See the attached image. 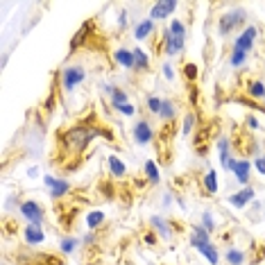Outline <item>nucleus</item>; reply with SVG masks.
Masks as SVG:
<instances>
[{
	"instance_id": "2",
	"label": "nucleus",
	"mask_w": 265,
	"mask_h": 265,
	"mask_svg": "<svg viewBox=\"0 0 265 265\" xmlns=\"http://www.w3.org/2000/svg\"><path fill=\"white\" fill-rule=\"evenodd\" d=\"M245 21H247V11L240 9V7L233 11H227V14H222V16L217 18V32H220V37H229V34H231L233 30H238Z\"/></svg>"
},
{
	"instance_id": "23",
	"label": "nucleus",
	"mask_w": 265,
	"mask_h": 265,
	"mask_svg": "<svg viewBox=\"0 0 265 265\" xmlns=\"http://www.w3.org/2000/svg\"><path fill=\"white\" fill-rule=\"evenodd\" d=\"M197 252H200V254L204 256V259H207L211 265H217V263H220V254H217V247H215L213 243H209V245H204V247H200Z\"/></svg>"
},
{
	"instance_id": "10",
	"label": "nucleus",
	"mask_w": 265,
	"mask_h": 265,
	"mask_svg": "<svg viewBox=\"0 0 265 265\" xmlns=\"http://www.w3.org/2000/svg\"><path fill=\"white\" fill-rule=\"evenodd\" d=\"M256 197V191L252 188V186H245L243 191H238V193H233V195H229V207H233V209H243V207H247L249 202L254 200Z\"/></svg>"
},
{
	"instance_id": "22",
	"label": "nucleus",
	"mask_w": 265,
	"mask_h": 265,
	"mask_svg": "<svg viewBox=\"0 0 265 265\" xmlns=\"http://www.w3.org/2000/svg\"><path fill=\"white\" fill-rule=\"evenodd\" d=\"M245 91H247V96L254 98V100H265V84L261 80H249Z\"/></svg>"
},
{
	"instance_id": "26",
	"label": "nucleus",
	"mask_w": 265,
	"mask_h": 265,
	"mask_svg": "<svg viewBox=\"0 0 265 265\" xmlns=\"http://www.w3.org/2000/svg\"><path fill=\"white\" fill-rule=\"evenodd\" d=\"M134 59H136V70L143 73V70L150 68V59H148V53L143 48H134Z\"/></svg>"
},
{
	"instance_id": "25",
	"label": "nucleus",
	"mask_w": 265,
	"mask_h": 265,
	"mask_svg": "<svg viewBox=\"0 0 265 265\" xmlns=\"http://www.w3.org/2000/svg\"><path fill=\"white\" fill-rule=\"evenodd\" d=\"M84 222H86V227L89 229H98L102 222H105V213L98 211V209L96 211H89L86 213V217H84Z\"/></svg>"
},
{
	"instance_id": "40",
	"label": "nucleus",
	"mask_w": 265,
	"mask_h": 265,
	"mask_svg": "<svg viewBox=\"0 0 265 265\" xmlns=\"http://www.w3.org/2000/svg\"><path fill=\"white\" fill-rule=\"evenodd\" d=\"M82 243H84V245H93V243H96V233H86L84 238H82Z\"/></svg>"
},
{
	"instance_id": "33",
	"label": "nucleus",
	"mask_w": 265,
	"mask_h": 265,
	"mask_svg": "<svg viewBox=\"0 0 265 265\" xmlns=\"http://www.w3.org/2000/svg\"><path fill=\"white\" fill-rule=\"evenodd\" d=\"M193 127H195V113H186L184 118V127H181V132L184 134H191Z\"/></svg>"
},
{
	"instance_id": "29",
	"label": "nucleus",
	"mask_w": 265,
	"mask_h": 265,
	"mask_svg": "<svg viewBox=\"0 0 265 265\" xmlns=\"http://www.w3.org/2000/svg\"><path fill=\"white\" fill-rule=\"evenodd\" d=\"M127 102H129L127 91H125V89H118V86H116V91H113V96H111V106H113V109H118V106L127 105Z\"/></svg>"
},
{
	"instance_id": "37",
	"label": "nucleus",
	"mask_w": 265,
	"mask_h": 265,
	"mask_svg": "<svg viewBox=\"0 0 265 265\" xmlns=\"http://www.w3.org/2000/svg\"><path fill=\"white\" fill-rule=\"evenodd\" d=\"M163 75L168 77V80H175V68H172L170 64H165V66H163Z\"/></svg>"
},
{
	"instance_id": "4",
	"label": "nucleus",
	"mask_w": 265,
	"mask_h": 265,
	"mask_svg": "<svg viewBox=\"0 0 265 265\" xmlns=\"http://www.w3.org/2000/svg\"><path fill=\"white\" fill-rule=\"evenodd\" d=\"M18 263L21 265H64L61 259L48 252H25V254L18 256Z\"/></svg>"
},
{
	"instance_id": "27",
	"label": "nucleus",
	"mask_w": 265,
	"mask_h": 265,
	"mask_svg": "<svg viewBox=\"0 0 265 265\" xmlns=\"http://www.w3.org/2000/svg\"><path fill=\"white\" fill-rule=\"evenodd\" d=\"M77 245H80V240L75 238V236H64L61 243H59V249H61L64 254H73L75 249H77Z\"/></svg>"
},
{
	"instance_id": "6",
	"label": "nucleus",
	"mask_w": 265,
	"mask_h": 265,
	"mask_svg": "<svg viewBox=\"0 0 265 265\" xmlns=\"http://www.w3.org/2000/svg\"><path fill=\"white\" fill-rule=\"evenodd\" d=\"M256 34H259V30H256L254 25H247L243 32L236 37V41H233V48H236V50H243V53H249V50H252V46L256 43Z\"/></svg>"
},
{
	"instance_id": "19",
	"label": "nucleus",
	"mask_w": 265,
	"mask_h": 265,
	"mask_svg": "<svg viewBox=\"0 0 265 265\" xmlns=\"http://www.w3.org/2000/svg\"><path fill=\"white\" fill-rule=\"evenodd\" d=\"M202 186H204V193H207V195H215L217 188H220V177H217L215 170H209L207 175H204Z\"/></svg>"
},
{
	"instance_id": "35",
	"label": "nucleus",
	"mask_w": 265,
	"mask_h": 265,
	"mask_svg": "<svg viewBox=\"0 0 265 265\" xmlns=\"http://www.w3.org/2000/svg\"><path fill=\"white\" fill-rule=\"evenodd\" d=\"M116 111H118V113H122V116H134V113H136V106H134L132 102H127V105L118 106Z\"/></svg>"
},
{
	"instance_id": "32",
	"label": "nucleus",
	"mask_w": 265,
	"mask_h": 265,
	"mask_svg": "<svg viewBox=\"0 0 265 265\" xmlns=\"http://www.w3.org/2000/svg\"><path fill=\"white\" fill-rule=\"evenodd\" d=\"M202 227L207 229L209 233L215 231V220L211 217V213H202Z\"/></svg>"
},
{
	"instance_id": "20",
	"label": "nucleus",
	"mask_w": 265,
	"mask_h": 265,
	"mask_svg": "<svg viewBox=\"0 0 265 265\" xmlns=\"http://www.w3.org/2000/svg\"><path fill=\"white\" fill-rule=\"evenodd\" d=\"M50 191V197L53 200H61V197H66L70 193V181H66V179H57L53 186L48 188Z\"/></svg>"
},
{
	"instance_id": "15",
	"label": "nucleus",
	"mask_w": 265,
	"mask_h": 265,
	"mask_svg": "<svg viewBox=\"0 0 265 265\" xmlns=\"http://www.w3.org/2000/svg\"><path fill=\"white\" fill-rule=\"evenodd\" d=\"M188 240H191V245H193L195 249H200V247H204V245L211 243V233H209L207 229L200 224V227H193L191 238H188Z\"/></svg>"
},
{
	"instance_id": "3",
	"label": "nucleus",
	"mask_w": 265,
	"mask_h": 265,
	"mask_svg": "<svg viewBox=\"0 0 265 265\" xmlns=\"http://www.w3.org/2000/svg\"><path fill=\"white\" fill-rule=\"evenodd\" d=\"M84 80H86V70L82 66H66L61 70V89L64 91H75Z\"/></svg>"
},
{
	"instance_id": "13",
	"label": "nucleus",
	"mask_w": 265,
	"mask_h": 265,
	"mask_svg": "<svg viewBox=\"0 0 265 265\" xmlns=\"http://www.w3.org/2000/svg\"><path fill=\"white\" fill-rule=\"evenodd\" d=\"M91 30H93V23H91V21H86L84 25H82L80 30L75 32V37L70 39V53H75V50H77V48H82V46H84V43H86V39L91 37Z\"/></svg>"
},
{
	"instance_id": "17",
	"label": "nucleus",
	"mask_w": 265,
	"mask_h": 265,
	"mask_svg": "<svg viewBox=\"0 0 265 265\" xmlns=\"http://www.w3.org/2000/svg\"><path fill=\"white\" fill-rule=\"evenodd\" d=\"M233 177H236V181H240V184H249V177H252V163L245 159H238L236 161V168H233Z\"/></svg>"
},
{
	"instance_id": "28",
	"label": "nucleus",
	"mask_w": 265,
	"mask_h": 265,
	"mask_svg": "<svg viewBox=\"0 0 265 265\" xmlns=\"http://www.w3.org/2000/svg\"><path fill=\"white\" fill-rule=\"evenodd\" d=\"M227 263L229 265H243L245 263V252L238 247H231L227 252Z\"/></svg>"
},
{
	"instance_id": "39",
	"label": "nucleus",
	"mask_w": 265,
	"mask_h": 265,
	"mask_svg": "<svg viewBox=\"0 0 265 265\" xmlns=\"http://www.w3.org/2000/svg\"><path fill=\"white\" fill-rule=\"evenodd\" d=\"M245 122H247L249 129H259V120H256L254 116H247V120H245Z\"/></svg>"
},
{
	"instance_id": "41",
	"label": "nucleus",
	"mask_w": 265,
	"mask_h": 265,
	"mask_svg": "<svg viewBox=\"0 0 265 265\" xmlns=\"http://www.w3.org/2000/svg\"><path fill=\"white\" fill-rule=\"evenodd\" d=\"M54 181H57V177H53V175H46V177H43V184H46V188H50Z\"/></svg>"
},
{
	"instance_id": "1",
	"label": "nucleus",
	"mask_w": 265,
	"mask_h": 265,
	"mask_svg": "<svg viewBox=\"0 0 265 265\" xmlns=\"http://www.w3.org/2000/svg\"><path fill=\"white\" fill-rule=\"evenodd\" d=\"M98 136H105V138H109V141H113L111 132H109V129H102L96 122H89V120L77 122V125H73V127L64 129V132L59 134V145H61V150H64L68 157L70 154H82Z\"/></svg>"
},
{
	"instance_id": "42",
	"label": "nucleus",
	"mask_w": 265,
	"mask_h": 265,
	"mask_svg": "<svg viewBox=\"0 0 265 265\" xmlns=\"http://www.w3.org/2000/svg\"><path fill=\"white\" fill-rule=\"evenodd\" d=\"M145 243H148V245H154V243H157V238H154V231H150L148 236H145Z\"/></svg>"
},
{
	"instance_id": "31",
	"label": "nucleus",
	"mask_w": 265,
	"mask_h": 265,
	"mask_svg": "<svg viewBox=\"0 0 265 265\" xmlns=\"http://www.w3.org/2000/svg\"><path fill=\"white\" fill-rule=\"evenodd\" d=\"M229 61H231L233 68H238V66H243L245 61H247V53H243V50H236V48H233V53H231V57H229Z\"/></svg>"
},
{
	"instance_id": "43",
	"label": "nucleus",
	"mask_w": 265,
	"mask_h": 265,
	"mask_svg": "<svg viewBox=\"0 0 265 265\" xmlns=\"http://www.w3.org/2000/svg\"><path fill=\"white\" fill-rule=\"evenodd\" d=\"M27 175H30V177H37L39 175V168H37V165H34V168H30V170H27Z\"/></svg>"
},
{
	"instance_id": "9",
	"label": "nucleus",
	"mask_w": 265,
	"mask_h": 265,
	"mask_svg": "<svg viewBox=\"0 0 265 265\" xmlns=\"http://www.w3.org/2000/svg\"><path fill=\"white\" fill-rule=\"evenodd\" d=\"M217 152H220V163H222V168L229 170V172H233L238 159L231 154V143H229V138H220V141H217Z\"/></svg>"
},
{
	"instance_id": "36",
	"label": "nucleus",
	"mask_w": 265,
	"mask_h": 265,
	"mask_svg": "<svg viewBox=\"0 0 265 265\" xmlns=\"http://www.w3.org/2000/svg\"><path fill=\"white\" fill-rule=\"evenodd\" d=\"M254 168H256V172H259V175L265 177V154H261V157H256V159H254Z\"/></svg>"
},
{
	"instance_id": "14",
	"label": "nucleus",
	"mask_w": 265,
	"mask_h": 265,
	"mask_svg": "<svg viewBox=\"0 0 265 265\" xmlns=\"http://www.w3.org/2000/svg\"><path fill=\"white\" fill-rule=\"evenodd\" d=\"M106 163H109V170H111V175L116 177V179H125V177H127V165H125V161H122L120 157L109 154V157H106Z\"/></svg>"
},
{
	"instance_id": "30",
	"label": "nucleus",
	"mask_w": 265,
	"mask_h": 265,
	"mask_svg": "<svg viewBox=\"0 0 265 265\" xmlns=\"http://www.w3.org/2000/svg\"><path fill=\"white\" fill-rule=\"evenodd\" d=\"M161 105H163V98H157V96H150L148 98V111L159 116L161 113Z\"/></svg>"
},
{
	"instance_id": "38",
	"label": "nucleus",
	"mask_w": 265,
	"mask_h": 265,
	"mask_svg": "<svg viewBox=\"0 0 265 265\" xmlns=\"http://www.w3.org/2000/svg\"><path fill=\"white\" fill-rule=\"evenodd\" d=\"M118 27H127V11L118 14Z\"/></svg>"
},
{
	"instance_id": "18",
	"label": "nucleus",
	"mask_w": 265,
	"mask_h": 265,
	"mask_svg": "<svg viewBox=\"0 0 265 265\" xmlns=\"http://www.w3.org/2000/svg\"><path fill=\"white\" fill-rule=\"evenodd\" d=\"M154 32V23L152 18H141V21L136 23V27H134V37L138 39V41H145V39H150Z\"/></svg>"
},
{
	"instance_id": "11",
	"label": "nucleus",
	"mask_w": 265,
	"mask_h": 265,
	"mask_svg": "<svg viewBox=\"0 0 265 265\" xmlns=\"http://www.w3.org/2000/svg\"><path fill=\"white\" fill-rule=\"evenodd\" d=\"M150 224L154 227V233H159L161 238H172V233H175V224L172 222H168V220H163V217H159V215H152L150 217Z\"/></svg>"
},
{
	"instance_id": "7",
	"label": "nucleus",
	"mask_w": 265,
	"mask_h": 265,
	"mask_svg": "<svg viewBox=\"0 0 265 265\" xmlns=\"http://www.w3.org/2000/svg\"><path fill=\"white\" fill-rule=\"evenodd\" d=\"M132 134H134V141H136L138 145H150L152 143V138H154L152 122L150 120H138L136 125H134Z\"/></svg>"
},
{
	"instance_id": "8",
	"label": "nucleus",
	"mask_w": 265,
	"mask_h": 265,
	"mask_svg": "<svg viewBox=\"0 0 265 265\" xmlns=\"http://www.w3.org/2000/svg\"><path fill=\"white\" fill-rule=\"evenodd\" d=\"M177 9V2L175 0H161V2H154L152 9H150V18L152 21H163V18L172 16Z\"/></svg>"
},
{
	"instance_id": "21",
	"label": "nucleus",
	"mask_w": 265,
	"mask_h": 265,
	"mask_svg": "<svg viewBox=\"0 0 265 265\" xmlns=\"http://www.w3.org/2000/svg\"><path fill=\"white\" fill-rule=\"evenodd\" d=\"M159 118L163 122H175V118H177V106H175V102L172 100H168V98H163V105H161V113H159Z\"/></svg>"
},
{
	"instance_id": "5",
	"label": "nucleus",
	"mask_w": 265,
	"mask_h": 265,
	"mask_svg": "<svg viewBox=\"0 0 265 265\" xmlns=\"http://www.w3.org/2000/svg\"><path fill=\"white\" fill-rule=\"evenodd\" d=\"M18 211H21V215L25 217L30 224H39V227L43 224V209H41V204H39L37 200H25V202H21Z\"/></svg>"
},
{
	"instance_id": "16",
	"label": "nucleus",
	"mask_w": 265,
	"mask_h": 265,
	"mask_svg": "<svg viewBox=\"0 0 265 265\" xmlns=\"http://www.w3.org/2000/svg\"><path fill=\"white\" fill-rule=\"evenodd\" d=\"M23 238H25L27 245H41L46 240V233L39 224H27V229L23 231Z\"/></svg>"
},
{
	"instance_id": "12",
	"label": "nucleus",
	"mask_w": 265,
	"mask_h": 265,
	"mask_svg": "<svg viewBox=\"0 0 265 265\" xmlns=\"http://www.w3.org/2000/svg\"><path fill=\"white\" fill-rule=\"evenodd\" d=\"M113 61L118 66L127 70H136V59H134V50H127V48H118L113 50Z\"/></svg>"
},
{
	"instance_id": "34",
	"label": "nucleus",
	"mask_w": 265,
	"mask_h": 265,
	"mask_svg": "<svg viewBox=\"0 0 265 265\" xmlns=\"http://www.w3.org/2000/svg\"><path fill=\"white\" fill-rule=\"evenodd\" d=\"M184 77L188 82H195L197 80V66L195 64H186L184 66Z\"/></svg>"
},
{
	"instance_id": "24",
	"label": "nucleus",
	"mask_w": 265,
	"mask_h": 265,
	"mask_svg": "<svg viewBox=\"0 0 265 265\" xmlns=\"http://www.w3.org/2000/svg\"><path fill=\"white\" fill-rule=\"evenodd\" d=\"M143 172H145V177H148L150 184H159V181H161L159 168H157V163H154V161H145V163H143Z\"/></svg>"
}]
</instances>
